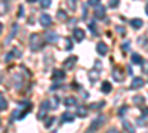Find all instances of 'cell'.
<instances>
[{
	"instance_id": "cell-3",
	"label": "cell",
	"mask_w": 148,
	"mask_h": 133,
	"mask_svg": "<svg viewBox=\"0 0 148 133\" xmlns=\"http://www.w3.org/2000/svg\"><path fill=\"white\" fill-rule=\"evenodd\" d=\"M101 68H102L101 64L96 61V62H95V68L89 71V78H90V81H96V80H98V77H99V74H101L98 70H101Z\"/></svg>"
},
{
	"instance_id": "cell-39",
	"label": "cell",
	"mask_w": 148,
	"mask_h": 133,
	"mask_svg": "<svg viewBox=\"0 0 148 133\" xmlns=\"http://www.w3.org/2000/svg\"><path fill=\"white\" fill-rule=\"evenodd\" d=\"M123 113H126V106H123V108H121V110H120V115H121Z\"/></svg>"
},
{
	"instance_id": "cell-20",
	"label": "cell",
	"mask_w": 148,
	"mask_h": 133,
	"mask_svg": "<svg viewBox=\"0 0 148 133\" xmlns=\"http://www.w3.org/2000/svg\"><path fill=\"white\" fill-rule=\"evenodd\" d=\"M130 25H132L133 28H141V27H142V19H139V18H133V19L130 21Z\"/></svg>"
},
{
	"instance_id": "cell-25",
	"label": "cell",
	"mask_w": 148,
	"mask_h": 133,
	"mask_svg": "<svg viewBox=\"0 0 148 133\" xmlns=\"http://www.w3.org/2000/svg\"><path fill=\"white\" fill-rule=\"evenodd\" d=\"M119 5H120V0H110V3H108V6H110L111 9L119 8Z\"/></svg>"
},
{
	"instance_id": "cell-8",
	"label": "cell",
	"mask_w": 148,
	"mask_h": 133,
	"mask_svg": "<svg viewBox=\"0 0 148 133\" xmlns=\"http://www.w3.org/2000/svg\"><path fill=\"white\" fill-rule=\"evenodd\" d=\"M76 62H77V56H70L68 59H65L64 68H65V70H71L74 65H76Z\"/></svg>"
},
{
	"instance_id": "cell-21",
	"label": "cell",
	"mask_w": 148,
	"mask_h": 133,
	"mask_svg": "<svg viewBox=\"0 0 148 133\" xmlns=\"http://www.w3.org/2000/svg\"><path fill=\"white\" fill-rule=\"evenodd\" d=\"M8 108V101H6V98L0 93V111H5Z\"/></svg>"
},
{
	"instance_id": "cell-14",
	"label": "cell",
	"mask_w": 148,
	"mask_h": 133,
	"mask_svg": "<svg viewBox=\"0 0 148 133\" xmlns=\"http://www.w3.org/2000/svg\"><path fill=\"white\" fill-rule=\"evenodd\" d=\"M76 114H77V117H86L88 115V108L86 106H77V110H76Z\"/></svg>"
},
{
	"instance_id": "cell-15",
	"label": "cell",
	"mask_w": 148,
	"mask_h": 133,
	"mask_svg": "<svg viewBox=\"0 0 148 133\" xmlns=\"http://www.w3.org/2000/svg\"><path fill=\"white\" fill-rule=\"evenodd\" d=\"M46 42H49V43L58 42V34H56V33H47V34H46Z\"/></svg>"
},
{
	"instance_id": "cell-37",
	"label": "cell",
	"mask_w": 148,
	"mask_h": 133,
	"mask_svg": "<svg viewBox=\"0 0 148 133\" xmlns=\"http://www.w3.org/2000/svg\"><path fill=\"white\" fill-rule=\"evenodd\" d=\"M22 12H24V8H22V6H19V14H18V16H19V18H21V16L24 15Z\"/></svg>"
},
{
	"instance_id": "cell-17",
	"label": "cell",
	"mask_w": 148,
	"mask_h": 133,
	"mask_svg": "<svg viewBox=\"0 0 148 133\" xmlns=\"http://www.w3.org/2000/svg\"><path fill=\"white\" fill-rule=\"evenodd\" d=\"M61 118H62V123H65V121H67V123H71V121H74V114H71V113H64Z\"/></svg>"
},
{
	"instance_id": "cell-36",
	"label": "cell",
	"mask_w": 148,
	"mask_h": 133,
	"mask_svg": "<svg viewBox=\"0 0 148 133\" xmlns=\"http://www.w3.org/2000/svg\"><path fill=\"white\" fill-rule=\"evenodd\" d=\"M89 27H90V30L96 34V28H95V24H93V22H90V24H89Z\"/></svg>"
},
{
	"instance_id": "cell-26",
	"label": "cell",
	"mask_w": 148,
	"mask_h": 133,
	"mask_svg": "<svg viewBox=\"0 0 148 133\" xmlns=\"http://www.w3.org/2000/svg\"><path fill=\"white\" fill-rule=\"evenodd\" d=\"M51 5H52V0H42V2H40V6L43 9H47Z\"/></svg>"
},
{
	"instance_id": "cell-42",
	"label": "cell",
	"mask_w": 148,
	"mask_h": 133,
	"mask_svg": "<svg viewBox=\"0 0 148 133\" xmlns=\"http://www.w3.org/2000/svg\"><path fill=\"white\" fill-rule=\"evenodd\" d=\"M3 31V25H2V24H0V33H2Z\"/></svg>"
},
{
	"instance_id": "cell-7",
	"label": "cell",
	"mask_w": 148,
	"mask_h": 133,
	"mask_svg": "<svg viewBox=\"0 0 148 133\" xmlns=\"http://www.w3.org/2000/svg\"><path fill=\"white\" fill-rule=\"evenodd\" d=\"M95 16H96L98 19H102V18L105 16V8H104L102 5H96V6H95Z\"/></svg>"
},
{
	"instance_id": "cell-28",
	"label": "cell",
	"mask_w": 148,
	"mask_h": 133,
	"mask_svg": "<svg viewBox=\"0 0 148 133\" xmlns=\"http://www.w3.org/2000/svg\"><path fill=\"white\" fill-rule=\"evenodd\" d=\"M73 49V42H71V39H65V50H71Z\"/></svg>"
},
{
	"instance_id": "cell-34",
	"label": "cell",
	"mask_w": 148,
	"mask_h": 133,
	"mask_svg": "<svg viewBox=\"0 0 148 133\" xmlns=\"http://www.w3.org/2000/svg\"><path fill=\"white\" fill-rule=\"evenodd\" d=\"M88 5H90V6H96V5H99V0H89Z\"/></svg>"
},
{
	"instance_id": "cell-31",
	"label": "cell",
	"mask_w": 148,
	"mask_h": 133,
	"mask_svg": "<svg viewBox=\"0 0 148 133\" xmlns=\"http://www.w3.org/2000/svg\"><path fill=\"white\" fill-rule=\"evenodd\" d=\"M101 106H104V102H96V104H92V105H90L92 110H99Z\"/></svg>"
},
{
	"instance_id": "cell-38",
	"label": "cell",
	"mask_w": 148,
	"mask_h": 133,
	"mask_svg": "<svg viewBox=\"0 0 148 133\" xmlns=\"http://www.w3.org/2000/svg\"><path fill=\"white\" fill-rule=\"evenodd\" d=\"M142 114H144V115L148 114V108H142Z\"/></svg>"
},
{
	"instance_id": "cell-4",
	"label": "cell",
	"mask_w": 148,
	"mask_h": 133,
	"mask_svg": "<svg viewBox=\"0 0 148 133\" xmlns=\"http://www.w3.org/2000/svg\"><path fill=\"white\" fill-rule=\"evenodd\" d=\"M39 22H40V25H42L43 28H47L49 25H52V16L47 15V14H42Z\"/></svg>"
},
{
	"instance_id": "cell-2",
	"label": "cell",
	"mask_w": 148,
	"mask_h": 133,
	"mask_svg": "<svg viewBox=\"0 0 148 133\" xmlns=\"http://www.w3.org/2000/svg\"><path fill=\"white\" fill-rule=\"evenodd\" d=\"M49 110H52L51 101H43V102L40 104V113H39V118H40V120H42V118H45V115H46V113H47Z\"/></svg>"
},
{
	"instance_id": "cell-24",
	"label": "cell",
	"mask_w": 148,
	"mask_h": 133,
	"mask_svg": "<svg viewBox=\"0 0 148 133\" xmlns=\"http://www.w3.org/2000/svg\"><path fill=\"white\" fill-rule=\"evenodd\" d=\"M123 127H125L127 132H133V130H135V127H133L129 121H126V120H123Z\"/></svg>"
},
{
	"instance_id": "cell-27",
	"label": "cell",
	"mask_w": 148,
	"mask_h": 133,
	"mask_svg": "<svg viewBox=\"0 0 148 133\" xmlns=\"http://www.w3.org/2000/svg\"><path fill=\"white\" fill-rule=\"evenodd\" d=\"M144 96H141V95H136V96H135V98H133V102L135 104H144Z\"/></svg>"
},
{
	"instance_id": "cell-40",
	"label": "cell",
	"mask_w": 148,
	"mask_h": 133,
	"mask_svg": "<svg viewBox=\"0 0 148 133\" xmlns=\"http://www.w3.org/2000/svg\"><path fill=\"white\" fill-rule=\"evenodd\" d=\"M28 3H34V2H37V0H27Z\"/></svg>"
},
{
	"instance_id": "cell-22",
	"label": "cell",
	"mask_w": 148,
	"mask_h": 133,
	"mask_svg": "<svg viewBox=\"0 0 148 133\" xmlns=\"http://www.w3.org/2000/svg\"><path fill=\"white\" fill-rule=\"evenodd\" d=\"M77 2H79V0H67V5H68V9L74 12V10L77 9Z\"/></svg>"
},
{
	"instance_id": "cell-19",
	"label": "cell",
	"mask_w": 148,
	"mask_h": 133,
	"mask_svg": "<svg viewBox=\"0 0 148 133\" xmlns=\"http://www.w3.org/2000/svg\"><path fill=\"white\" fill-rule=\"evenodd\" d=\"M111 89H113V86H111V83H110V81H104V83L101 84V90H102L104 93H110Z\"/></svg>"
},
{
	"instance_id": "cell-13",
	"label": "cell",
	"mask_w": 148,
	"mask_h": 133,
	"mask_svg": "<svg viewBox=\"0 0 148 133\" xmlns=\"http://www.w3.org/2000/svg\"><path fill=\"white\" fill-rule=\"evenodd\" d=\"M64 104H65V106H76L77 105V99L73 98V96H67V98L64 99Z\"/></svg>"
},
{
	"instance_id": "cell-41",
	"label": "cell",
	"mask_w": 148,
	"mask_h": 133,
	"mask_svg": "<svg viewBox=\"0 0 148 133\" xmlns=\"http://www.w3.org/2000/svg\"><path fill=\"white\" fill-rule=\"evenodd\" d=\"M145 12H147V15H148V3H147V6H145Z\"/></svg>"
},
{
	"instance_id": "cell-1",
	"label": "cell",
	"mask_w": 148,
	"mask_h": 133,
	"mask_svg": "<svg viewBox=\"0 0 148 133\" xmlns=\"http://www.w3.org/2000/svg\"><path fill=\"white\" fill-rule=\"evenodd\" d=\"M42 46H43V39H42V35L39 34H31L30 35V49L33 52H37V50H40L42 49Z\"/></svg>"
},
{
	"instance_id": "cell-12",
	"label": "cell",
	"mask_w": 148,
	"mask_h": 133,
	"mask_svg": "<svg viewBox=\"0 0 148 133\" xmlns=\"http://www.w3.org/2000/svg\"><path fill=\"white\" fill-rule=\"evenodd\" d=\"M9 10V0H2L0 2V15H5Z\"/></svg>"
},
{
	"instance_id": "cell-10",
	"label": "cell",
	"mask_w": 148,
	"mask_h": 133,
	"mask_svg": "<svg viewBox=\"0 0 148 133\" xmlns=\"http://www.w3.org/2000/svg\"><path fill=\"white\" fill-rule=\"evenodd\" d=\"M73 37H74V40H76V42H82L84 39V31L82 28H76V30L73 31Z\"/></svg>"
},
{
	"instance_id": "cell-30",
	"label": "cell",
	"mask_w": 148,
	"mask_h": 133,
	"mask_svg": "<svg viewBox=\"0 0 148 133\" xmlns=\"http://www.w3.org/2000/svg\"><path fill=\"white\" fill-rule=\"evenodd\" d=\"M58 19H61V21H65L67 19V15L64 14V10H58Z\"/></svg>"
},
{
	"instance_id": "cell-29",
	"label": "cell",
	"mask_w": 148,
	"mask_h": 133,
	"mask_svg": "<svg viewBox=\"0 0 148 133\" xmlns=\"http://www.w3.org/2000/svg\"><path fill=\"white\" fill-rule=\"evenodd\" d=\"M53 121H55V118H53V117H49V118H47V121L45 123V127H47V129H49V127H51V126L53 124Z\"/></svg>"
},
{
	"instance_id": "cell-33",
	"label": "cell",
	"mask_w": 148,
	"mask_h": 133,
	"mask_svg": "<svg viewBox=\"0 0 148 133\" xmlns=\"http://www.w3.org/2000/svg\"><path fill=\"white\" fill-rule=\"evenodd\" d=\"M51 105H52V108H53V110H55V108L58 106V98H56V96H55V98L51 101Z\"/></svg>"
},
{
	"instance_id": "cell-35",
	"label": "cell",
	"mask_w": 148,
	"mask_h": 133,
	"mask_svg": "<svg viewBox=\"0 0 148 133\" xmlns=\"http://www.w3.org/2000/svg\"><path fill=\"white\" fill-rule=\"evenodd\" d=\"M121 49L125 50V52H127V50H129V43H127V42L123 43V44H121Z\"/></svg>"
},
{
	"instance_id": "cell-32",
	"label": "cell",
	"mask_w": 148,
	"mask_h": 133,
	"mask_svg": "<svg viewBox=\"0 0 148 133\" xmlns=\"http://www.w3.org/2000/svg\"><path fill=\"white\" fill-rule=\"evenodd\" d=\"M10 53H12V55H14L15 58H16V56H21V55H22V53H21V50H18V47H15V49H14V50H12Z\"/></svg>"
},
{
	"instance_id": "cell-6",
	"label": "cell",
	"mask_w": 148,
	"mask_h": 133,
	"mask_svg": "<svg viewBox=\"0 0 148 133\" xmlns=\"http://www.w3.org/2000/svg\"><path fill=\"white\" fill-rule=\"evenodd\" d=\"M104 123V115H99V117H96L93 121H92V124H90V127H89V130L90 132H93V130H96L98 127H99L101 124Z\"/></svg>"
},
{
	"instance_id": "cell-23",
	"label": "cell",
	"mask_w": 148,
	"mask_h": 133,
	"mask_svg": "<svg viewBox=\"0 0 148 133\" xmlns=\"http://www.w3.org/2000/svg\"><path fill=\"white\" fill-rule=\"evenodd\" d=\"M16 31H18V25H16V24H14V28H12V33H10V35H9V39L6 40V44H8V43H10V40H12V39L15 37Z\"/></svg>"
},
{
	"instance_id": "cell-5",
	"label": "cell",
	"mask_w": 148,
	"mask_h": 133,
	"mask_svg": "<svg viewBox=\"0 0 148 133\" xmlns=\"http://www.w3.org/2000/svg\"><path fill=\"white\" fill-rule=\"evenodd\" d=\"M111 76H113V78H114L116 81H123V80H125V72H123L121 68H119V67L113 70Z\"/></svg>"
},
{
	"instance_id": "cell-11",
	"label": "cell",
	"mask_w": 148,
	"mask_h": 133,
	"mask_svg": "<svg viewBox=\"0 0 148 133\" xmlns=\"http://www.w3.org/2000/svg\"><path fill=\"white\" fill-rule=\"evenodd\" d=\"M96 52L99 53L101 56L107 55V53H108V47H107V44H105V43H102V42H99V43L96 44Z\"/></svg>"
},
{
	"instance_id": "cell-18",
	"label": "cell",
	"mask_w": 148,
	"mask_h": 133,
	"mask_svg": "<svg viewBox=\"0 0 148 133\" xmlns=\"http://www.w3.org/2000/svg\"><path fill=\"white\" fill-rule=\"evenodd\" d=\"M132 64H136V65H142V64H144V61H142L141 55H138V53H133V55H132Z\"/></svg>"
},
{
	"instance_id": "cell-9",
	"label": "cell",
	"mask_w": 148,
	"mask_h": 133,
	"mask_svg": "<svg viewBox=\"0 0 148 133\" xmlns=\"http://www.w3.org/2000/svg\"><path fill=\"white\" fill-rule=\"evenodd\" d=\"M144 86V78L141 77H135L132 80V84H130V89H141Z\"/></svg>"
},
{
	"instance_id": "cell-16",
	"label": "cell",
	"mask_w": 148,
	"mask_h": 133,
	"mask_svg": "<svg viewBox=\"0 0 148 133\" xmlns=\"http://www.w3.org/2000/svg\"><path fill=\"white\" fill-rule=\"evenodd\" d=\"M64 77H65V72L61 71V70H55L53 74H52V78H55V80H62Z\"/></svg>"
}]
</instances>
